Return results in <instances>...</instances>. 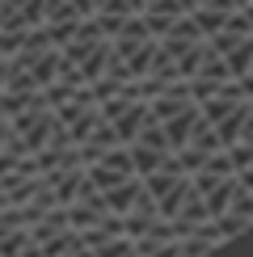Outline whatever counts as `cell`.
Masks as SVG:
<instances>
[{
    "label": "cell",
    "mask_w": 253,
    "mask_h": 257,
    "mask_svg": "<svg viewBox=\"0 0 253 257\" xmlns=\"http://www.w3.org/2000/svg\"><path fill=\"white\" fill-rule=\"evenodd\" d=\"M194 190L203 194L207 211H211V223H215V219L228 211L232 194H236V173H198V177H194Z\"/></svg>",
    "instance_id": "5b68a950"
},
{
    "label": "cell",
    "mask_w": 253,
    "mask_h": 257,
    "mask_svg": "<svg viewBox=\"0 0 253 257\" xmlns=\"http://www.w3.org/2000/svg\"><path fill=\"white\" fill-rule=\"evenodd\" d=\"M84 177H89V186L97 190V194H110L114 186H122V181L135 177L131 152H126V148H110V152L97 156L93 165H84Z\"/></svg>",
    "instance_id": "277c9868"
},
{
    "label": "cell",
    "mask_w": 253,
    "mask_h": 257,
    "mask_svg": "<svg viewBox=\"0 0 253 257\" xmlns=\"http://www.w3.org/2000/svg\"><path fill=\"white\" fill-rule=\"evenodd\" d=\"M135 257H182L177 240H135Z\"/></svg>",
    "instance_id": "9c48e42d"
},
{
    "label": "cell",
    "mask_w": 253,
    "mask_h": 257,
    "mask_svg": "<svg viewBox=\"0 0 253 257\" xmlns=\"http://www.w3.org/2000/svg\"><path fill=\"white\" fill-rule=\"evenodd\" d=\"M101 118L114 126V135H118V144H122V148H131V144H135V135H140L144 126L152 122V105H148L144 97H135V89L126 84L118 97L101 101Z\"/></svg>",
    "instance_id": "7a4b0ae2"
},
{
    "label": "cell",
    "mask_w": 253,
    "mask_h": 257,
    "mask_svg": "<svg viewBox=\"0 0 253 257\" xmlns=\"http://www.w3.org/2000/svg\"><path fill=\"white\" fill-rule=\"evenodd\" d=\"M131 152V165H135V177H152L161 169H173V144L165 139V131L156 126V118L135 135V144L126 148Z\"/></svg>",
    "instance_id": "3957f363"
},
{
    "label": "cell",
    "mask_w": 253,
    "mask_h": 257,
    "mask_svg": "<svg viewBox=\"0 0 253 257\" xmlns=\"http://www.w3.org/2000/svg\"><path fill=\"white\" fill-rule=\"evenodd\" d=\"M249 105H253V101H249Z\"/></svg>",
    "instance_id": "7c38bea8"
},
{
    "label": "cell",
    "mask_w": 253,
    "mask_h": 257,
    "mask_svg": "<svg viewBox=\"0 0 253 257\" xmlns=\"http://www.w3.org/2000/svg\"><path fill=\"white\" fill-rule=\"evenodd\" d=\"M249 5H253V0H249Z\"/></svg>",
    "instance_id": "8fae6325"
},
{
    "label": "cell",
    "mask_w": 253,
    "mask_h": 257,
    "mask_svg": "<svg viewBox=\"0 0 253 257\" xmlns=\"http://www.w3.org/2000/svg\"><path fill=\"white\" fill-rule=\"evenodd\" d=\"M93 17V0H42V26H80Z\"/></svg>",
    "instance_id": "52a82bcc"
},
{
    "label": "cell",
    "mask_w": 253,
    "mask_h": 257,
    "mask_svg": "<svg viewBox=\"0 0 253 257\" xmlns=\"http://www.w3.org/2000/svg\"><path fill=\"white\" fill-rule=\"evenodd\" d=\"M144 13V0H93V21L105 30V38H114L131 17Z\"/></svg>",
    "instance_id": "8992f818"
},
{
    "label": "cell",
    "mask_w": 253,
    "mask_h": 257,
    "mask_svg": "<svg viewBox=\"0 0 253 257\" xmlns=\"http://www.w3.org/2000/svg\"><path fill=\"white\" fill-rule=\"evenodd\" d=\"M148 105H152L156 126H161L165 139L173 144V152H182L190 144V135H194V126L203 122V105L190 97V84H169V89H161Z\"/></svg>",
    "instance_id": "6da1fadb"
},
{
    "label": "cell",
    "mask_w": 253,
    "mask_h": 257,
    "mask_svg": "<svg viewBox=\"0 0 253 257\" xmlns=\"http://www.w3.org/2000/svg\"><path fill=\"white\" fill-rule=\"evenodd\" d=\"M177 244H182V257H211L219 244H224V236H219L215 223H207V228H198V232H190V236H182Z\"/></svg>",
    "instance_id": "ba28073f"
},
{
    "label": "cell",
    "mask_w": 253,
    "mask_h": 257,
    "mask_svg": "<svg viewBox=\"0 0 253 257\" xmlns=\"http://www.w3.org/2000/svg\"><path fill=\"white\" fill-rule=\"evenodd\" d=\"M198 9H215V13H240V9H249V0H198Z\"/></svg>",
    "instance_id": "30bf717a"
}]
</instances>
